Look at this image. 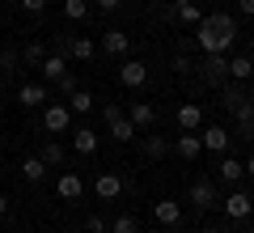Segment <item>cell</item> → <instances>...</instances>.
I'll return each mask as SVG.
<instances>
[{
  "label": "cell",
  "mask_w": 254,
  "mask_h": 233,
  "mask_svg": "<svg viewBox=\"0 0 254 233\" xmlns=\"http://www.w3.org/2000/svg\"><path fill=\"white\" fill-rule=\"evenodd\" d=\"M237 38V21L229 13H203V21L195 26V43L203 47V55L212 51H229Z\"/></svg>",
  "instance_id": "6da1fadb"
},
{
  "label": "cell",
  "mask_w": 254,
  "mask_h": 233,
  "mask_svg": "<svg viewBox=\"0 0 254 233\" xmlns=\"http://www.w3.org/2000/svg\"><path fill=\"white\" fill-rule=\"evenodd\" d=\"M199 81L212 85V89H220V85L229 81V51H212V55H203V64H199Z\"/></svg>",
  "instance_id": "7a4b0ae2"
},
{
  "label": "cell",
  "mask_w": 254,
  "mask_h": 233,
  "mask_svg": "<svg viewBox=\"0 0 254 233\" xmlns=\"http://www.w3.org/2000/svg\"><path fill=\"white\" fill-rule=\"evenodd\" d=\"M43 127L51 136L68 132V127H72V110H68V102H47V106H43Z\"/></svg>",
  "instance_id": "3957f363"
},
{
  "label": "cell",
  "mask_w": 254,
  "mask_h": 233,
  "mask_svg": "<svg viewBox=\"0 0 254 233\" xmlns=\"http://www.w3.org/2000/svg\"><path fill=\"white\" fill-rule=\"evenodd\" d=\"M220 208H225L229 221H246V216L254 212V195H246V191H233V195H229Z\"/></svg>",
  "instance_id": "277c9868"
},
{
  "label": "cell",
  "mask_w": 254,
  "mask_h": 233,
  "mask_svg": "<svg viewBox=\"0 0 254 233\" xmlns=\"http://www.w3.org/2000/svg\"><path fill=\"white\" fill-rule=\"evenodd\" d=\"M220 106H225V110H233V115H237L242 106H250V93H246V89H242L237 81H225V85H220Z\"/></svg>",
  "instance_id": "5b68a950"
},
{
  "label": "cell",
  "mask_w": 254,
  "mask_h": 233,
  "mask_svg": "<svg viewBox=\"0 0 254 233\" xmlns=\"http://www.w3.org/2000/svg\"><path fill=\"white\" fill-rule=\"evenodd\" d=\"M93 191H98V199H119L123 195V178H119L115 170H102L98 178H93Z\"/></svg>",
  "instance_id": "8992f818"
},
{
  "label": "cell",
  "mask_w": 254,
  "mask_h": 233,
  "mask_svg": "<svg viewBox=\"0 0 254 233\" xmlns=\"http://www.w3.org/2000/svg\"><path fill=\"white\" fill-rule=\"evenodd\" d=\"M119 81H123L127 89H140V85L148 81V68H144V60H123V68H119Z\"/></svg>",
  "instance_id": "52a82bcc"
},
{
  "label": "cell",
  "mask_w": 254,
  "mask_h": 233,
  "mask_svg": "<svg viewBox=\"0 0 254 233\" xmlns=\"http://www.w3.org/2000/svg\"><path fill=\"white\" fill-rule=\"evenodd\" d=\"M170 149L178 153L182 161H195V157L203 153V144H199V132H178V140H174Z\"/></svg>",
  "instance_id": "ba28073f"
},
{
  "label": "cell",
  "mask_w": 254,
  "mask_h": 233,
  "mask_svg": "<svg viewBox=\"0 0 254 233\" xmlns=\"http://www.w3.org/2000/svg\"><path fill=\"white\" fill-rule=\"evenodd\" d=\"M199 144H203V153H225L229 149V132L225 127H199Z\"/></svg>",
  "instance_id": "9c48e42d"
},
{
  "label": "cell",
  "mask_w": 254,
  "mask_h": 233,
  "mask_svg": "<svg viewBox=\"0 0 254 233\" xmlns=\"http://www.w3.org/2000/svg\"><path fill=\"white\" fill-rule=\"evenodd\" d=\"M190 204L195 208H212L216 204V182L212 178H195L190 182Z\"/></svg>",
  "instance_id": "30bf717a"
},
{
  "label": "cell",
  "mask_w": 254,
  "mask_h": 233,
  "mask_svg": "<svg viewBox=\"0 0 254 233\" xmlns=\"http://www.w3.org/2000/svg\"><path fill=\"white\" fill-rule=\"evenodd\" d=\"M17 102H21V106H47L51 98H47V85L43 81H26L17 89Z\"/></svg>",
  "instance_id": "8fae6325"
},
{
  "label": "cell",
  "mask_w": 254,
  "mask_h": 233,
  "mask_svg": "<svg viewBox=\"0 0 254 233\" xmlns=\"http://www.w3.org/2000/svg\"><path fill=\"white\" fill-rule=\"evenodd\" d=\"M102 51H106V55H127V51H131V34H123V30H106V34H102Z\"/></svg>",
  "instance_id": "7c38bea8"
},
{
  "label": "cell",
  "mask_w": 254,
  "mask_h": 233,
  "mask_svg": "<svg viewBox=\"0 0 254 233\" xmlns=\"http://www.w3.org/2000/svg\"><path fill=\"white\" fill-rule=\"evenodd\" d=\"M127 119L136 123V132H144V127H153V119H157V106H153V102H131Z\"/></svg>",
  "instance_id": "4fadbf2b"
},
{
  "label": "cell",
  "mask_w": 254,
  "mask_h": 233,
  "mask_svg": "<svg viewBox=\"0 0 254 233\" xmlns=\"http://www.w3.org/2000/svg\"><path fill=\"white\" fill-rule=\"evenodd\" d=\"M55 191H60V199H81L85 195V182H81V174H60V182H55Z\"/></svg>",
  "instance_id": "5bb4252c"
},
{
  "label": "cell",
  "mask_w": 254,
  "mask_h": 233,
  "mask_svg": "<svg viewBox=\"0 0 254 233\" xmlns=\"http://www.w3.org/2000/svg\"><path fill=\"white\" fill-rule=\"evenodd\" d=\"M199 127H203V110L195 106V102L178 106V132H199Z\"/></svg>",
  "instance_id": "9a60e30c"
},
{
  "label": "cell",
  "mask_w": 254,
  "mask_h": 233,
  "mask_svg": "<svg viewBox=\"0 0 254 233\" xmlns=\"http://www.w3.org/2000/svg\"><path fill=\"white\" fill-rule=\"evenodd\" d=\"M106 127H110V136H115V140L119 144H127V140H136V123H131V119H127V115H115V119H106Z\"/></svg>",
  "instance_id": "2e32d148"
},
{
  "label": "cell",
  "mask_w": 254,
  "mask_h": 233,
  "mask_svg": "<svg viewBox=\"0 0 254 233\" xmlns=\"http://www.w3.org/2000/svg\"><path fill=\"white\" fill-rule=\"evenodd\" d=\"M153 216H157V225H178L182 221V208H178V199H157Z\"/></svg>",
  "instance_id": "e0dca14e"
},
{
  "label": "cell",
  "mask_w": 254,
  "mask_h": 233,
  "mask_svg": "<svg viewBox=\"0 0 254 233\" xmlns=\"http://www.w3.org/2000/svg\"><path fill=\"white\" fill-rule=\"evenodd\" d=\"M254 77V55H233V60H229V81H250Z\"/></svg>",
  "instance_id": "ac0fdd59"
},
{
  "label": "cell",
  "mask_w": 254,
  "mask_h": 233,
  "mask_svg": "<svg viewBox=\"0 0 254 233\" xmlns=\"http://www.w3.org/2000/svg\"><path fill=\"white\" fill-rule=\"evenodd\" d=\"M174 17H178L182 26H199V21H203V9L195 4V0H178V4H174Z\"/></svg>",
  "instance_id": "d6986e66"
},
{
  "label": "cell",
  "mask_w": 254,
  "mask_h": 233,
  "mask_svg": "<svg viewBox=\"0 0 254 233\" xmlns=\"http://www.w3.org/2000/svg\"><path fill=\"white\" fill-rule=\"evenodd\" d=\"M38 68H43V81H60L64 72H68V55H47Z\"/></svg>",
  "instance_id": "ffe728a7"
},
{
  "label": "cell",
  "mask_w": 254,
  "mask_h": 233,
  "mask_svg": "<svg viewBox=\"0 0 254 233\" xmlns=\"http://www.w3.org/2000/svg\"><path fill=\"white\" fill-rule=\"evenodd\" d=\"M220 178L237 187V182L246 178V161H237V157H225V161H220Z\"/></svg>",
  "instance_id": "44dd1931"
},
{
  "label": "cell",
  "mask_w": 254,
  "mask_h": 233,
  "mask_svg": "<svg viewBox=\"0 0 254 233\" xmlns=\"http://www.w3.org/2000/svg\"><path fill=\"white\" fill-rule=\"evenodd\" d=\"M93 149H98V132H93V127H76V153L89 157Z\"/></svg>",
  "instance_id": "7402d4cb"
},
{
  "label": "cell",
  "mask_w": 254,
  "mask_h": 233,
  "mask_svg": "<svg viewBox=\"0 0 254 233\" xmlns=\"http://www.w3.org/2000/svg\"><path fill=\"white\" fill-rule=\"evenodd\" d=\"M165 153H170V140H165V136H144V157L161 161Z\"/></svg>",
  "instance_id": "603a6c76"
},
{
  "label": "cell",
  "mask_w": 254,
  "mask_h": 233,
  "mask_svg": "<svg viewBox=\"0 0 254 233\" xmlns=\"http://www.w3.org/2000/svg\"><path fill=\"white\" fill-rule=\"evenodd\" d=\"M68 110H76V115H89V110H93V93H89V89L68 93Z\"/></svg>",
  "instance_id": "cb8c5ba5"
},
{
  "label": "cell",
  "mask_w": 254,
  "mask_h": 233,
  "mask_svg": "<svg viewBox=\"0 0 254 233\" xmlns=\"http://www.w3.org/2000/svg\"><path fill=\"white\" fill-rule=\"evenodd\" d=\"M43 174H47L43 157H26V161H21V178L26 182H43Z\"/></svg>",
  "instance_id": "d4e9b609"
},
{
  "label": "cell",
  "mask_w": 254,
  "mask_h": 233,
  "mask_svg": "<svg viewBox=\"0 0 254 233\" xmlns=\"http://www.w3.org/2000/svg\"><path fill=\"white\" fill-rule=\"evenodd\" d=\"M68 55H72V60H93L98 47H93L89 38H72V43H68Z\"/></svg>",
  "instance_id": "484cf974"
},
{
  "label": "cell",
  "mask_w": 254,
  "mask_h": 233,
  "mask_svg": "<svg viewBox=\"0 0 254 233\" xmlns=\"http://www.w3.org/2000/svg\"><path fill=\"white\" fill-rule=\"evenodd\" d=\"M38 157H43V165H64V157H68V153H64V144L47 140V144H43V153H38Z\"/></svg>",
  "instance_id": "4316f807"
},
{
  "label": "cell",
  "mask_w": 254,
  "mask_h": 233,
  "mask_svg": "<svg viewBox=\"0 0 254 233\" xmlns=\"http://www.w3.org/2000/svg\"><path fill=\"white\" fill-rule=\"evenodd\" d=\"M64 17L68 21H85L89 17V0H64Z\"/></svg>",
  "instance_id": "83f0119b"
},
{
  "label": "cell",
  "mask_w": 254,
  "mask_h": 233,
  "mask_svg": "<svg viewBox=\"0 0 254 233\" xmlns=\"http://www.w3.org/2000/svg\"><path fill=\"white\" fill-rule=\"evenodd\" d=\"M21 60H26L30 68H38V64L47 60V47H43V43H26V51H21Z\"/></svg>",
  "instance_id": "f1b7e54d"
},
{
  "label": "cell",
  "mask_w": 254,
  "mask_h": 233,
  "mask_svg": "<svg viewBox=\"0 0 254 233\" xmlns=\"http://www.w3.org/2000/svg\"><path fill=\"white\" fill-rule=\"evenodd\" d=\"M110 233H140V221L136 216H119V221H110Z\"/></svg>",
  "instance_id": "f546056e"
},
{
  "label": "cell",
  "mask_w": 254,
  "mask_h": 233,
  "mask_svg": "<svg viewBox=\"0 0 254 233\" xmlns=\"http://www.w3.org/2000/svg\"><path fill=\"white\" fill-rule=\"evenodd\" d=\"M55 85H60V93H76V77H72V72H64Z\"/></svg>",
  "instance_id": "4dcf8cb0"
},
{
  "label": "cell",
  "mask_w": 254,
  "mask_h": 233,
  "mask_svg": "<svg viewBox=\"0 0 254 233\" xmlns=\"http://www.w3.org/2000/svg\"><path fill=\"white\" fill-rule=\"evenodd\" d=\"M85 229H89V233H106L110 225H106V216H89V221H85Z\"/></svg>",
  "instance_id": "1f68e13d"
},
{
  "label": "cell",
  "mask_w": 254,
  "mask_h": 233,
  "mask_svg": "<svg viewBox=\"0 0 254 233\" xmlns=\"http://www.w3.org/2000/svg\"><path fill=\"white\" fill-rule=\"evenodd\" d=\"M17 60H21L17 51H0V68H9V72H13V68H17Z\"/></svg>",
  "instance_id": "d6a6232c"
},
{
  "label": "cell",
  "mask_w": 254,
  "mask_h": 233,
  "mask_svg": "<svg viewBox=\"0 0 254 233\" xmlns=\"http://www.w3.org/2000/svg\"><path fill=\"white\" fill-rule=\"evenodd\" d=\"M190 68H195V64H190V60H187V55H174V72H178V77H187V72H190Z\"/></svg>",
  "instance_id": "836d02e7"
},
{
  "label": "cell",
  "mask_w": 254,
  "mask_h": 233,
  "mask_svg": "<svg viewBox=\"0 0 254 233\" xmlns=\"http://www.w3.org/2000/svg\"><path fill=\"white\" fill-rule=\"evenodd\" d=\"M21 9H26V13H43L47 0H21Z\"/></svg>",
  "instance_id": "e575fe53"
},
{
  "label": "cell",
  "mask_w": 254,
  "mask_h": 233,
  "mask_svg": "<svg viewBox=\"0 0 254 233\" xmlns=\"http://www.w3.org/2000/svg\"><path fill=\"white\" fill-rule=\"evenodd\" d=\"M93 4H98V9H102V13H115V9H119V4H123V0H93Z\"/></svg>",
  "instance_id": "d590c367"
},
{
  "label": "cell",
  "mask_w": 254,
  "mask_h": 233,
  "mask_svg": "<svg viewBox=\"0 0 254 233\" xmlns=\"http://www.w3.org/2000/svg\"><path fill=\"white\" fill-rule=\"evenodd\" d=\"M237 9H242L246 17H254V0H237Z\"/></svg>",
  "instance_id": "8d00e7d4"
},
{
  "label": "cell",
  "mask_w": 254,
  "mask_h": 233,
  "mask_svg": "<svg viewBox=\"0 0 254 233\" xmlns=\"http://www.w3.org/2000/svg\"><path fill=\"white\" fill-rule=\"evenodd\" d=\"M4 216H9V199L0 195V221H4Z\"/></svg>",
  "instance_id": "74e56055"
},
{
  "label": "cell",
  "mask_w": 254,
  "mask_h": 233,
  "mask_svg": "<svg viewBox=\"0 0 254 233\" xmlns=\"http://www.w3.org/2000/svg\"><path fill=\"white\" fill-rule=\"evenodd\" d=\"M246 178H254V157H246Z\"/></svg>",
  "instance_id": "f35d334b"
},
{
  "label": "cell",
  "mask_w": 254,
  "mask_h": 233,
  "mask_svg": "<svg viewBox=\"0 0 254 233\" xmlns=\"http://www.w3.org/2000/svg\"><path fill=\"white\" fill-rule=\"evenodd\" d=\"M203 233H225V229H220V225H208V229H203Z\"/></svg>",
  "instance_id": "ab89813d"
},
{
  "label": "cell",
  "mask_w": 254,
  "mask_h": 233,
  "mask_svg": "<svg viewBox=\"0 0 254 233\" xmlns=\"http://www.w3.org/2000/svg\"><path fill=\"white\" fill-rule=\"evenodd\" d=\"M0 89H4V72H0Z\"/></svg>",
  "instance_id": "60d3db41"
},
{
  "label": "cell",
  "mask_w": 254,
  "mask_h": 233,
  "mask_svg": "<svg viewBox=\"0 0 254 233\" xmlns=\"http://www.w3.org/2000/svg\"><path fill=\"white\" fill-rule=\"evenodd\" d=\"M250 233H254V221H250Z\"/></svg>",
  "instance_id": "b9f144b4"
},
{
  "label": "cell",
  "mask_w": 254,
  "mask_h": 233,
  "mask_svg": "<svg viewBox=\"0 0 254 233\" xmlns=\"http://www.w3.org/2000/svg\"><path fill=\"white\" fill-rule=\"evenodd\" d=\"M51 233H64V229H51Z\"/></svg>",
  "instance_id": "7bdbcfd3"
},
{
  "label": "cell",
  "mask_w": 254,
  "mask_h": 233,
  "mask_svg": "<svg viewBox=\"0 0 254 233\" xmlns=\"http://www.w3.org/2000/svg\"><path fill=\"white\" fill-rule=\"evenodd\" d=\"M0 110H4V106H0Z\"/></svg>",
  "instance_id": "ee69618b"
}]
</instances>
